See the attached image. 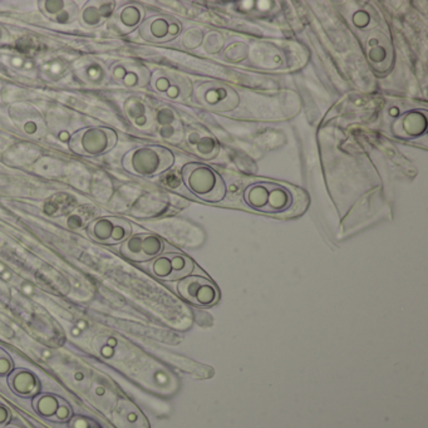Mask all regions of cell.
<instances>
[{"instance_id":"83f0119b","label":"cell","mask_w":428,"mask_h":428,"mask_svg":"<svg viewBox=\"0 0 428 428\" xmlns=\"http://www.w3.org/2000/svg\"><path fill=\"white\" fill-rule=\"evenodd\" d=\"M0 358H1V355H0Z\"/></svg>"},{"instance_id":"ffe728a7","label":"cell","mask_w":428,"mask_h":428,"mask_svg":"<svg viewBox=\"0 0 428 428\" xmlns=\"http://www.w3.org/2000/svg\"><path fill=\"white\" fill-rule=\"evenodd\" d=\"M53 417L58 422H67L72 417V410H71V407L68 406L66 402H61L59 400V406H58L56 415Z\"/></svg>"},{"instance_id":"7402d4cb","label":"cell","mask_w":428,"mask_h":428,"mask_svg":"<svg viewBox=\"0 0 428 428\" xmlns=\"http://www.w3.org/2000/svg\"><path fill=\"white\" fill-rule=\"evenodd\" d=\"M11 420V413L6 410V407L0 406V427L6 426Z\"/></svg>"},{"instance_id":"ac0fdd59","label":"cell","mask_w":428,"mask_h":428,"mask_svg":"<svg viewBox=\"0 0 428 428\" xmlns=\"http://www.w3.org/2000/svg\"><path fill=\"white\" fill-rule=\"evenodd\" d=\"M177 78L179 77H171L167 74L160 73L155 78V88L161 93H166L171 100L181 98V97L185 96L186 93L189 96L190 88H186V85H180V83L175 85Z\"/></svg>"},{"instance_id":"d4e9b609","label":"cell","mask_w":428,"mask_h":428,"mask_svg":"<svg viewBox=\"0 0 428 428\" xmlns=\"http://www.w3.org/2000/svg\"><path fill=\"white\" fill-rule=\"evenodd\" d=\"M85 321H79L78 327L82 328V329H83V328L85 327Z\"/></svg>"},{"instance_id":"484cf974","label":"cell","mask_w":428,"mask_h":428,"mask_svg":"<svg viewBox=\"0 0 428 428\" xmlns=\"http://www.w3.org/2000/svg\"><path fill=\"white\" fill-rule=\"evenodd\" d=\"M88 428H101L100 426H97L96 423H90V426Z\"/></svg>"},{"instance_id":"2e32d148","label":"cell","mask_w":428,"mask_h":428,"mask_svg":"<svg viewBox=\"0 0 428 428\" xmlns=\"http://www.w3.org/2000/svg\"><path fill=\"white\" fill-rule=\"evenodd\" d=\"M9 386L16 395L30 398L38 395L40 391V384L34 374L28 371H18L13 373L9 378Z\"/></svg>"},{"instance_id":"8fae6325","label":"cell","mask_w":428,"mask_h":428,"mask_svg":"<svg viewBox=\"0 0 428 428\" xmlns=\"http://www.w3.org/2000/svg\"><path fill=\"white\" fill-rule=\"evenodd\" d=\"M180 32L181 23L175 18L165 16L148 18L140 25L142 38L153 43H165L175 40Z\"/></svg>"},{"instance_id":"277c9868","label":"cell","mask_w":428,"mask_h":428,"mask_svg":"<svg viewBox=\"0 0 428 428\" xmlns=\"http://www.w3.org/2000/svg\"><path fill=\"white\" fill-rule=\"evenodd\" d=\"M117 143V133L108 127H85L77 131L69 140L74 153L87 157H97L111 151Z\"/></svg>"},{"instance_id":"cb8c5ba5","label":"cell","mask_w":428,"mask_h":428,"mask_svg":"<svg viewBox=\"0 0 428 428\" xmlns=\"http://www.w3.org/2000/svg\"><path fill=\"white\" fill-rule=\"evenodd\" d=\"M114 345H116V340H114V339H109V340H108V347L112 348Z\"/></svg>"},{"instance_id":"603a6c76","label":"cell","mask_w":428,"mask_h":428,"mask_svg":"<svg viewBox=\"0 0 428 428\" xmlns=\"http://www.w3.org/2000/svg\"><path fill=\"white\" fill-rule=\"evenodd\" d=\"M102 355H105V357H112L113 350L111 347H105L103 350H102Z\"/></svg>"},{"instance_id":"7a4b0ae2","label":"cell","mask_w":428,"mask_h":428,"mask_svg":"<svg viewBox=\"0 0 428 428\" xmlns=\"http://www.w3.org/2000/svg\"><path fill=\"white\" fill-rule=\"evenodd\" d=\"M174 164V155L160 146L136 147L124 155V169L138 176H155L170 169Z\"/></svg>"},{"instance_id":"ba28073f","label":"cell","mask_w":428,"mask_h":428,"mask_svg":"<svg viewBox=\"0 0 428 428\" xmlns=\"http://www.w3.org/2000/svg\"><path fill=\"white\" fill-rule=\"evenodd\" d=\"M153 275L164 280H181L194 271V261L179 253L158 255L151 265Z\"/></svg>"},{"instance_id":"6da1fadb","label":"cell","mask_w":428,"mask_h":428,"mask_svg":"<svg viewBox=\"0 0 428 428\" xmlns=\"http://www.w3.org/2000/svg\"><path fill=\"white\" fill-rule=\"evenodd\" d=\"M249 208L265 214H280L290 209L293 196L290 191L273 182H256L244 192Z\"/></svg>"},{"instance_id":"9a60e30c","label":"cell","mask_w":428,"mask_h":428,"mask_svg":"<svg viewBox=\"0 0 428 428\" xmlns=\"http://www.w3.org/2000/svg\"><path fill=\"white\" fill-rule=\"evenodd\" d=\"M40 8L45 17L59 24H69L79 16L77 4L67 0H43L40 3Z\"/></svg>"},{"instance_id":"4fadbf2b","label":"cell","mask_w":428,"mask_h":428,"mask_svg":"<svg viewBox=\"0 0 428 428\" xmlns=\"http://www.w3.org/2000/svg\"><path fill=\"white\" fill-rule=\"evenodd\" d=\"M116 9L114 1H88L79 11V22L85 28H98L112 18Z\"/></svg>"},{"instance_id":"52a82bcc","label":"cell","mask_w":428,"mask_h":428,"mask_svg":"<svg viewBox=\"0 0 428 428\" xmlns=\"http://www.w3.org/2000/svg\"><path fill=\"white\" fill-rule=\"evenodd\" d=\"M164 251V242L153 234H136L124 242L121 254L132 261H147Z\"/></svg>"},{"instance_id":"d6986e66","label":"cell","mask_w":428,"mask_h":428,"mask_svg":"<svg viewBox=\"0 0 428 428\" xmlns=\"http://www.w3.org/2000/svg\"><path fill=\"white\" fill-rule=\"evenodd\" d=\"M58 406H59V400L52 395L40 396V398L34 402L35 411L43 417H53L56 415Z\"/></svg>"},{"instance_id":"44dd1931","label":"cell","mask_w":428,"mask_h":428,"mask_svg":"<svg viewBox=\"0 0 428 428\" xmlns=\"http://www.w3.org/2000/svg\"><path fill=\"white\" fill-rule=\"evenodd\" d=\"M13 369V363L8 357H1L0 358V376H6L9 374Z\"/></svg>"},{"instance_id":"5b68a950","label":"cell","mask_w":428,"mask_h":428,"mask_svg":"<svg viewBox=\"0 0 428 428\" xmlns=\"http://www.w3.org/2000/svg\"><path fill=\"white\" fill-rule=\"evenodd\" d=\"M177 292L190 304L208 308L219 302L218 287L208 278L189 275L181 279L177 285Z\"/></svg>"},{"instance_id":"5bb4252c","label":"cell","mask_w":428,"mask_h":428,"mask_svg":"<svg viewBox=\"0 0 428 428\" xmlns=\"http://www.w3.org/2000/svg\"><path fill=\"white\" fill-rule=\"evenodd\" d=\"M145 11L138 4H126L116 9L111 18V29L119 34H127L138 28L143 20Z\"/></svg>"},{"instance_id":"3957f363","label":"cell","mask_w":428,"mask_h":428,"mask_svg":"<svg viewBox=\"0 0 428 428\" xmlns=\"http://www.w3.org/2000/svg\"><path fill=\"white\" fill-rule=\"evenodd\" d=\"M187 189L198 198L209 203H219L225 198L226 187L222 179L206 165L189 164L182 170Z\"/></svg>"},{"instance_id":"7c38bea8","label":"cell","mask_w":428,"mask_h":428,"mask_svg":"<svg viewBox=\"0 0 428 428\" xmlns=\"http://www.w3.org/2000/svg\"><path fill=\"white\" fill-rule=\"evenodd\" d=\"M112 77L116 82L124 87L138 88L150 83L151 73L146 67L135 63L119 62L113 66Z\"/></svg>"},{"instance_id":"e0dca14e","label":"cell","mask_w":428,"mask_h":428,"mask_svg":"<svg viewBox=\"0 0 428 428\" xmlns=\"http://www.w3.org/2000/svg\"><path fill=\"white\" fill-rule=\"evenodd\" d=\"M398 133L406 137H418L422 135L423 132L427 129V119L423 113L413 111V112L407 113L403 119H400Z\"/></svg>"},{"instance_id":"9c48e42d","label":"cell","mask_w":428,"mask_h":428,"mask_svg":"<svg viewBox=\"0 0 428 428\" xmlns=\"http://www.w3.org/2000/svg\"><path fill=\"white\" fill-rule=\"evenodd\" d=\"M198 100L203 106L218 109V111H231L239 105V96L237 92L229 85L209 82L198 87Z\"/></svg>"},{"instance_id":"30bf717a","label":"cell","mask_w":428,"mask_h":428,"mask_svg":"<svg viewBox=\"0 0 428 428\" xmlns=\"http://www.w3.org/2000/svg\"><path fill=\"white\" fill-rule=\"evenodd\" d=\"M368 62L377 72H387L393 62V47L384 32H373L366 40Z\"/></svg>"},{"instance_id":"4316f807","label":"cell","mask_w":428,"mask_h":428,"mask_svg":"<svg viewBox=\"0 0 428 428\" xmlns=\"http://www.w3.org/2000/svg\"><path fill=\"white\" fill-rule=\"evenodd\" d=\"M6 428H20V427H18V426H11V427H6Z\"/></svg>"},{"instance_id":"8992f818","label":"cell","mask_w":428,"mask_h":428,"mask_svg":"<svg viewBox=\"0 0 428 428\" xmlns=\"http://www.w3.org/2000/svg\"><path fill=\"white\" fill-rule=\"evenodd\" d=\"M131 232L130 222L119 218H100L88 225V235L95 242L107 245L126 242L131 237Z\"/></svg>"}]
</instances>
